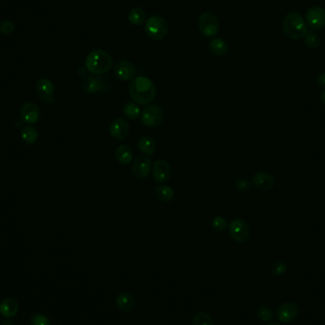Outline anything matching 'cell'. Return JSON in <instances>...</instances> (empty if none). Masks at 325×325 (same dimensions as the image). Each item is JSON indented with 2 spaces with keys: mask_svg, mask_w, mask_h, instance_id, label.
<instances>
[{
  "mask_svg": "<svg viewBox=\"0 0 325 325\" xmlns=\"http://www.w3.org/2000/svg\"><path fill=\"white\" fill-rule=\"evenodd\" d=\"M128 93L130 98L136 104L144 106L152 102L155 98L156 86L149 78L145 76H138L130 82Z\"/></svg>",
  "mask_w": 325,
  "mask_h": 325,
  "instance_id": "6da1fadb",
  "label": "cell"
},
{
  "mask_svg": "<svg viewBox=\"0 0 325 325\" xmlns=\"http://www.w3.org/2000/svg\"><path fill=\"white\" fill-rule=\"evenodd\" d=\"M112 64L113 61L110 54L99 49L91 51L85 61L87 71L95 76L108 73L112 68Z\"/></svg>",
  "mask_w": 325,
  "mask_h": 325,
  "instance_id": "7a4b0ae2",
  "label": "cell"
},
{
  "mask_svg": "<svg viewBox=\"0 0 325 325\" xmlns=\"http://www.w3.org/2000/svg\"><path fill=\"white\" fill-rule=\"evenodd\" d=\"M282 29L285 36L293 40L302 39L308 34L306 21L297 12H291L285 16Z\"/></svg>",
  "mask_w": 325,
  "mask_h": 325,
  "instance_id": "3957f363",
  "label": "cell"
},
{
  "mask_svg": "<svg viewBox=\"0 0 325 325\" xmlns=\"http://www.w3.org/2000/svg\"><path fill=\"white\" fill-rule=\"evenodd\" d=\"M170 32V25L166 18L160 16H152L144 23V33L155 41L162 40Z\"/></svg>",
  "mask_w": 325,
  "mask_h": 325,
  "instance_id": "277c9868",
  "label": "cell"
},
{
  "mask_svg": "<svg viewBox=\"0 0 325 325\" xmlns=\"http://www.w3.org/2000/svg\"><path fill=\"white\" fill-rule=\"evenodd\" d=\"M198 27L202 35L206 37H214L220 29L219 19L212 13L206 12L198 18Z\"/></svg>",
  "mask_w": 325,
  "mask_h": 325,
  "instance_id": "5b68a950",
  "label": "cell"
},
{
  "mask_svg": "<svg viewBox=\"0 0 325 325\" xmlns=\"http://www.w3.org/2000/svg\"><path fill=\"white\" fill-rule=\"evenodd\" d=\"M165 113L162 108L157 105H150L143 109L141 112V122L144 126L155 128L162 125Z\"/></svg>",
  "mask_w": 325,
  "mask_h": 325,
  "instance_id": "8992f818",
  "label": "cell"
},
{
  "mask_svg": "<svg viewBox=\"0 0 325 325\" xmlns=\"http://www.w3.org/2000/svg\"><path fill=\"white\" fill-rule=\"evenodd\" d=\"M228 231L235 242L243 244L246 242L250 236V227L244 219L236 218L229 225Z\"/></svg>",
  "mask_w": 325,
  "mask_h": 325,
  "instance_id": "52a82bcc",
  "label": "cell"
},
{
  "mask_svg": "<svg viewBox=\"0 0 325 325\" xmlns=\"http://www.w3.org/2000/svg\"><path fill=\"white\" fill-rule=\"evenodd\" d=\"M306 24L313 30H320L325 26V10L319 6H313L305 14Z\"/></svg>",
  "mask_w": 325,
  "mask_h": 325,
  "instance_id": "ba28073f",
  "label": "cell"
},
{
  "mask_svg": "<svg viewBox=\"0 0 325 325\" xmlns=\"http://www.w3.org/2000/svg\"><path fill=\"white\" fill-rule=\"evenodd\" d=\"M151 170V162L148 156L146 155H139L134 162H132L131 172L132 175L138 180L145 179Z\"/></svg>",
  "mask_w": 325,
  "mask_h": 325,
  "instance_id": "9c48e42d",
  "label": "cell"
},
{
  "mask_svg": "<svg viewBox=\"0 0 325 325\" xmlns=\"http://www.w3.org/2000/svg\"><path fill=\"white\" fill-rule=\"evenodd\" d=\"M107 78L103 77H95V76H88L81 83V88L85 93L93 94L95 92L105 91L108 89Z\"/></svg>",
  "mask_w": 325,
  "mask_h": 325,
  "instance_id": "30bf717a",
  "label": "cell"
},
{
  "mask_svg": "<svg viewBox=\"0 0 325 325\" xmlns=\"http://www.w3.org/2000/svg\"><path fill=\"white\" fill-rule=\"evenodd\" d=\"M151 172L154 181L159 184L167 183L172 177V167L168 161L164 159L155 161Z\"/></svg>",
  "mask_w": 325,
  "mask_h": 325,
  "instance_id": "8fae6325",
  "label": "cell"
},
{
  "mask_svg": "<svg viewBox=\"0 0 325 325\" xmlns=\"http://www.w3.org/2000/svg\"><path fill=\"white\" fill-rule=\"evenodd\" d=\"M113 71L116 77L122 81H131L135 77V67L127 60H119L114 65Z\"/></svg>",
  "mask_w": 325,
  "mask_h": 325,
  "instance_id": "7c38bea8",
  "label": "cell"
},
{
  "mask_svg": "<svg viewBox=\"0 0 325 325\" xmlns=\"http://www.w3.org/2000/svg\"><path fill=\"white\" fill-rule=\"evenodd\" d=\"M36 91L39 97L42 101L46 103L54 104V86L53 82L49 78H40L36 83Z\"/></svg>",
  "mask_w": 325,
  "mask_h": 325,
  "instance_id": "4fadbf2b",
  "label": "cell"
},
{
  "mask_svg": "<svg viewBox=\"0 0 325 325\" xmlns=\"http://www.w3.org/2000/svg\"><path fill=\"white\" fill-rule=\"evenodd\" d=\"M130 126L124 118H116L114 119L109 126V134L117 141H122L126 138L129 133Z\"/></svg>",
  "mask_w": 325,
  "mask_h": 325,
  "instance_id": "5bb4252c",
  "label": "cell"
},
{
  "mask_svg": "<svg viewBox=\"0 0 325 325\" xmlns=\"http://www.w3.org/2000/svg\"><path fill=\"white\" fill-rule=\"evenodd\" d=\"M20 115L26 124L33 125L39 121L40 109L35 103L26 102L20 109Z\"/></svg>",
  "mask_w": 325,
  "mask_h": 325,
  "instance_id": "9a60e30c",
  "label": "cell"
},
{
  "mask_svg": "<svg viewBox=\"0 0 325 325\" xmlns=\"http://www.w3.org/2000/svg\"><path fill=\"white\" fill-rule=\"evenodd\" d=\"M298 315V308L293 302H285L277 310V316L282 323H290L294 321Z\"/></svg>",
  "mask_w": 325,
  "mask_h": 325,
  "instance_id": "2e32d148",
  "label": "cell"
},
{
  "mask_svg": "<svg viewBox=\"0 0 325 325\" xmlns=\"http://www.w3.org/2000/svg\"><path fill=\"white\" fill-rule=\"evenodd\" d=\"M252 184L258 190L267 191L274 188L275 180L268 172H258L253 175Z\"/></svg>",
  "mask_w": 325,
  "mask_h": 325,
  "instance_id": "e0dca14e",
  "label": "cell"
},
{
  "mask_svg": "<svg viewBox=\"0 0 325 325\" xmlns=\"http://www.w3.org/2000/svg\"><path fill=\"white\" fill-rule=\"evenodd\" d=\"M208 51L215 55V56H224L228 53L229 46L226 43V41L221 39V38H213L208 43Z\"/></svg>",
  "mask_w": 325,
  "mask_h": 325,
  "instance_id": "ac0fdd59",
  "label": "cell"
},
{
  "mask_svg": "<svg viewBox=\"0 0 325 325\" xmlns=\"http://www.w3.org/2000/svg\"><path fill=\"white\" fill-rule=\"evenodd\" d=\"M18 303L14 298H6L0 304V314L5 317H13L18 314Z\"/></svg>",
  "mask_w": 325,
  "mask_h": 325,
  "instance_id": "d6986e66",
  "label": "cell"
},
{
  "mask_svg": "<svg viewBox=\"0 0 325 325\" xmlns=\"http://www.w3.org/2000/svg\"><path fill=\"white\" fill-rule=\"evenodd\" d=\"M138 149L146 156H152L156 151V143L153 138L143 136L138 140Z\"/></svg>",
  "mask_w": 325,
  "mask_h": 325,
  "instance_id": "ffe728a7",
  "label": "cell"
},
{
  "mask_svg": "<svg viewBox=\"0 0 325 325\" xmlns=\"http://www.w3.org/2000/svg\"><path fill=\"white\" fill-rule=\"evenodd\" d=\"M132 156H133V153H132L131 148L128 145H126V144L119 145L117 148L115 149V151H114L115 159L121 165H124V166H126L129 162H131Z\"/></svg>",
  "mask_w": 325,
  "mask_h": 325,
  "instance_id": "44dd1931",
  "label": "cell"
},
{
  "mask_svg": "<svg viewBox=\"0 0 325 325\" xmlns=\"http://www.w3.org/2000/svg\"><path fill=\"white\" fill-rule=\"evenodd\" d=\"M116 305L123 312H130L135 306V300L130 294L121 293L116 298Z\"/></svg>",
  "mask_w": 325,
  "mask_h": 325,
  "instance_id": "7402d4cb",
  "label": "cell"
},
{
  "mask_svg": "<svg viewBox=\"0 0 325 325\" xmlns=\"http://www.w3.org/2000/svg\"><path fill=\"white\" fill-rule=\"evenodd\" d=\"M128 21L135 26H141L145 23L146 21V14L144 9L140 7H134L128 12L127 15Z\"/></svg>",
  "mask_w": 325,
  "mask_h": 325,
  "instance_id": "603a6c76",
  "label": "cell"
},
{
  "mask_svg": "<svg viewBox=\"0 0 325 325\" xmlns=\"http://www.w3.org/2000/svg\"><path fill=\"white\" fill-rule=\"evenodd\" d=\"M155 195L162 203H171L174 197V190L168 185H161L156 188Z\"/></svg>",
  "mask_w": 325,
  "mask_h": 325,
  "instance_id": "cb8c5ba5",
  "label": "cell"
},
{
  "mask_svg": "<svg viewBox=\"0 0 325 325\" xmlns=\"http://www.w3.org/2000/svg\"><path fill=\"white\" fill-rule=\"evenodd\" d=\"M141 109L135 102H127L123 107V114L129 120H137L141 116Z\"/></svg>",
  "mask_w": 325,
  "mask_h": 325,
  "instance_id": "d4e9b609",
  "label": "cell"
},
{
  "mask_svg": "<svg viewBox=\"0 0 325 325\" xmlns=\"http://www.w3.org/2000/svg\"><path fill=\"white\" fill-rule=\"evenodd\" d=\"M38 138V132L36 127L32 126H25L21 131V139L27 144H33L36 143Z\"/></svg>",
  "mask_w": 325,
  "mask_h": 325,
  "instance_id": "484cf974",
  "label": "cell"
},
{
  "mask_svg": "<svg viewBox=\"0 0 325 325\" xmlns=\"http://www.w3.org/2000/svg\"><path fill=\"white\" fill-rule=\"evenodd\" d=\"M193 325H214L211 316L206 312H199L193 317Z\"/></svg>",
  "mask_w": 325,
  "mask_h": 325,
  "instance_id": "4316f807",
  "label": "cell"
},
{
  "mask_svg": "<svg viewBox=\"0 0 325 325\" xmlns=\"http://www.w3.org/2000/svg\"><path fill=\"white\" fill-rule=\"evenodd\" d=\"M228 225H229L228 222L226 221L225 218H223V217H214L212 219V221H211V226H212V228L215 231H218V232L225 231L226 228H228Z\"/></svg>",
  "mask_w": 325,
  "mask_h": 325,
  "instance_id": "83f0119b",
  "label": "cell"
},
{
  "mask_svg": "<svg viewBox=\"0 0 325 325\" xmlns=\"http://www.w3.org/2000/svg\"><path fill=\"white\" fill-rule=\"evenodd\" d=\"M304 43L311 50L317 49L320 46V39L315 33H308L304 37Z\"/></svg>",
  "mask_w": 325,
  "mask_h": 325,
  "instance_id": "f1b7e54d",
  "label": "cell"
},
{
  "mask_svg": "<svg viewBox=\"0 0 325 325\" xmlns=\"http://www.w3.org/2000/svg\"><path fill=\"white\" fill-rule=\"evenodd\" d=\"M257 315L262 321L267 322L270 321L273 317V311L268 305H261L258 308Z\"/></svg>",
  "mask_w": 325,
  "mask_h": 325,
  "instance_id": "f546056e",
  "label": "cell"
},
{
  "mask_svg": "<svg viewBox=\"0 0 325 325\" xmlns=\"http://www.w3.org/2000/svg\"><path fill=\"white\" fill-rule=\"evenodd\" d=\"M235 188L240 192H247L251 189V183L245 178H240L235 182Z\"/></svg>",
  "mask_w": 325,
  "mask_h": 325,
  "instance_id": "4dcf8cb0",
  "label": "cell"
},
{
  "mask_svg": "<svg viewBox=\"0 0 325 325\" xmlns=\"http://www.w3.org/2000/svg\"><path fill=\"white\" fill-rule=\"evenodd\" d=\"M32 325H51V321L48 316L42 314H36L31 317Z\"/></svg>",
  "mask_w": 325,
  "mask_h": 325,
  "instance_id": "1f68e13d",
  "label": "cell"
},
{
  "mask_svg": "<svg viewBox=\"0 0 325 325\" xmlns=\"http://www.w3.org/2000/svg\"><path fill=\"white\" fill-rule=\"evenodd\" d=\"M286 271H287V266H286V264L284 262H276L272 267L273 274L275 276H278V277L284 275L286 273Z\"/></svg>",
  "mask_w": 325,
  "mask_h": 325,
  "instance_id": "d6a6232c",
  "label": "cell"
},
{
  "mask_svg": "<svg viewBox=\"0 0 325 325\" xmlns=\"http://www.w3.org/2000/svg\"><path fill=\"white\" fill-rule=\"evenodd\" d=\"M14 31H15V25L10 20L3 21L0 24V32H2L4 35H11Z\"/></svg>",
  "mask_w": 325,
  "mask_h": 325,
  "instance_id": "836d02e7",
  "label": "cell"
},
{
  "mask_svg": "<svg viewBox=\"0 0 325 325\" xmlns=\"http://www.w3.org/2000/svg\"><path fill=\"white\" fill-rule=\"evenodd\" d=\"M316 84L320 88H325V72L321 73L317 78H316Z\"/></svg>",
  "mask_w": 325,
  "mask_h": 325,
  "instance_id": "e575fe53",
  "label": "cell"
},
{
  "mask_svg": "<svg viewBox=\"0 0 325 325\" xmlns=\"http://www.w3.org/2000/svg\"><path fill=\"white\" fill-rule=\"evenodd\" d=\"M320 101L325 105V90L321 93V95H320Z\"/></svg>",
  "mask_w": 325,
  "mask_h": 325,
  "instance_id": "d590c367",
  "label": "cell"
},
{
  "mask_svg": "<svg viewBox=\"0 0 325 325\" xmlns=\"http://www.w3.org/2000/svg\"><path fill=\"white\" fill-rule=\"evenodd\" d=\"M268 325H281L280 324V323H278V322H272V323H270V324Z\"/></svg>",
  "mask_w": 325,
  "mask_h": 325,
  "instance_id": "8d00e7d4",
  "label": "cell"
}]
</instances>
